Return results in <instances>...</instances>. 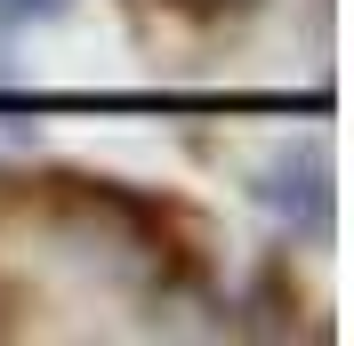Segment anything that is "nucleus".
<instances>
[{"label": "nucleus", "instance_id": "1", "mask_svg": "<svg viewBox=\"0 0 354 346\" xmlns=\"http://www.w3.org/2000/svg\"><path fill=\"white\" fill-rule=\"evenodd\" d=\"M258 201H266V210H290V201H298L290 234H330V170H322V153L282 161V170L258 185Z\"/></svg>", "mask_w": 354, "mask_h": 346}, {"label": "nucleus", "instance_id": "2", "mask_svg": "<svg viewBox=\"0 0 354 346\" xmlns=\"http://www.w3.org/2000/svg\"><path fill=\"white\" fill-rule=\"evenodd\" d=\"M73 0H0V33H17V24H32V17H65Z\"/></svg>", "mask_w": 354, "mask_h": 346}]
</instances>
